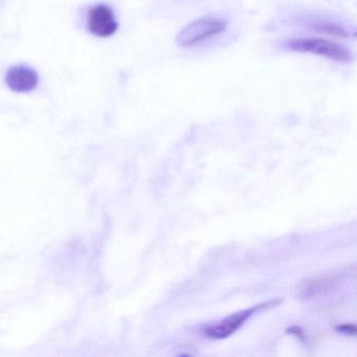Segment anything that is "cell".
Here are the masks:
<instances>
[{
	"mask_svg": "<svg viewBox=\"0 0 357 357\" xmlns=\"http://www.w3.org/2000/svg\"><path fill=\"white\" fill-rule=\"evenodd\" d=\"M228 22L216 17H204L188 24L178 33L176 43L181 47H193L202 41L224 33Z\"/></svg>",
	"mask_w": 357,
	"mask_h": 357,
	"instance_id": "7a4b0ae2",
	"label": "cell"
},
{
	"mask_svg": "<svg viewBox=\"0 0 357 357\" xmlns=\"http://www.w3.org/2000/svg\"><path fill=\"white\" fill-rule=\"evenodd\" d=\"M338 331L342 332V333L350 334V335H354L355 332H356V329H355V326L349 325V324H346V325L340 326L338 327Z\"/></svg>",
	"mask_w": 357,
	"mask_h": 357,
	"instance_id": "ba28073f",
	"label": "cell"
},
{
	"mask_svg": "<svg viewBox=\"0 0 357 357\" xmlns=\"http://www.w3.org/2000/svg\"><path fill=\"white\" fill-rule=\"evenodd\" d=\"M88 28L94 36L107 38L117 33L119 22L113 10L109 6L101 3L88 12Z\"/></svg>",
	"mask_w": 357,
	"mask_h": 357,
	"instance_id": "3957f363",
	"label": "cell"
},
{
	"mask_svg": "<svg viewBox=\"0 0 357 357\" xmlns=\"http://www.w3.org/2000/svg\"><path fill=\"white\" fill-rule=\"evenodd\" d=\"M315 28H317L319 32L325 33V34L331 35V36L342 37L346 38L349 36L348 31L342 28V26H338L335 24H313Z\"/></svg>",
	"mask_w": 357,
	"mask_h": 357,
	"instance_id": "52a82bcc",
	"label": "cell"
},
{
	"mask_svg": "<svg viewBox=\"0 0 357 357\" xmlns=\"http://www.w3.org/2000/svg\"><path fill=\"white\" fill-rule=\"evenodd\" d=\"M335 282L336 276L334 274L319 276V278L307 281L303 285L302 292L305 297L315 296V294H317L319 292H325L328 288H331V285H333Z\"/></svg>",
	"mask_w": 357,
	"mask_h": 357,
	"instance_id": "8992f818",
	"label": "cell"
},
{
	"mask_svg": "<svg viewBox=\"0 0 357 357\" xmlns=\"http://www.w3.org/2000/svg\"><path fill=\"white\" fill-rule=\"evenodd\" d=\"M285 49L296 53H313L319 57L327 58L338 63H350L354 60V56L350 49L344 45L338 44L331 40L324 38H297L286 41Z\"/></svg>",
	"mask_w": 357,
	"mask_h": 357,
	"instance_id": "6da1fadb",
	"label": "cell"
},
{
	"mask_svg": "<svg viewBox=\"0 0 357 357\" xmlns=\"http://www.w3.org/2000/svg\"><path fill=\"white\" fill-rule=\"evenodd\" d=\"M258 308H259V306L254 307L249 310L241 311V313L226 317L224 321L220 322L216 325L210 326L206 329V335L210 338H217V340L228 338L231 334L234 333L236 330H238Z\"/></svg>",
	"mask_w": 357,
	"mask_h": 357,
	"instance_id": "5b68a950",
	"label": "cell"
},
{
	"mask_svg": "<svg viewBox=\"0 0 357 357\" xmlns=\"http://www.w3.org/2000/svg\"><path fill=\"white\" fill-rule=\"evenodd\" d=\"M6 83L12 92L26 94L34 90L38 85V74L28 66H13L6 74Z\"/></svg>",
	"mask_w": 357,
	"mask_h": 357,
	"instance_id": "277c9868",
	"label": "cell"
}]
</instances>
